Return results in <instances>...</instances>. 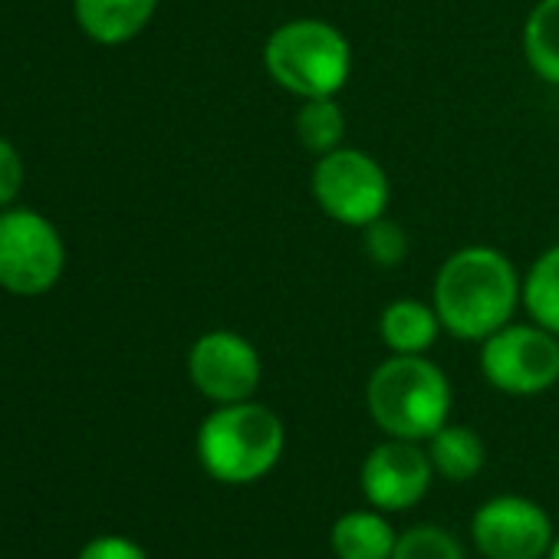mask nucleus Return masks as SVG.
I'll list each match as a JSON object with an SVG mask.
<instances>
[{"label": "nucleus", "mask_w": 559, "mask_h": 559, "mask_svg": "<svg viewBox=\"0 0 559 559\" xmlns=\"http://www.w3.org/2000/svg\"><path fill=\"white\" fill-rule=\"evenodd\" d=\"M63 270V243L57 230L34 211L0 214V287L37 297L57 284Z\"/></svg>", "instance_id": "7"}, {"label": "nucleus", "mask_w": 559, "mask_h": 559, "mask_svg": "<svg viewBox=\"0 0 559 559\" xmlns=\"http://www.w3.org/2000/svg\"><path fill=\"white\" fill-rule=\"evenodd\" d=\"M188 376L194 389L214 405H234L257 395L263 379V362L250 340L230 330H214L191 346Z\"/></svg>", "instance_id": "8"}, {"label": "nucleus", "mask_w": 559, "mask_h": 559, "mask_svg": "<svg viewBox=\"0 0 559 559\" xmlns=\"http://www.w3.org/2000/svg\"><path fill=\"white\" fill-rule=\"evenodd\" d=\"M297 135L304 142L307 152H313L317 158L340 148L343 135H346V112L340 109L336 96H323V99H304L300 112H297Z\"/></svg>", "instance_id": "17"}, {"label": "nucleus", "mask_w": 559, "mask_h": 559, "mask_svg": "<svg viewBox=\"0 0 559 559\" xmlns=\"http://www.w3.org/2000/svg\"><path fill=\"white\" fill-rule=\"evenodd\" d=\"M428 457L435 474H441L444 480H471L480 474L484 467V441L474 428L467 425H441L431 438H428Z\"/></svg>", "instance_id": "14"}, {"label": "nucleus", "mask_w": 559, "mask_h": 559, "mask_svg": "<svg viewBox=\"0 0 559 559\" xmlns=\"http://www.w3.org/2000/svg\"><path fill=\"white\" fill-rule=\"evenodd\" d=\"M431 294V307L444 333L484 343L513 320L523 304V280L507 253L474 243L454 250L441 263Z\"/></svg>", "instance_id": "1"}, {"label": "nucleus", "mask_w": 559, "mask_h": 559, "mask_svg": "<svg viewBox=\"0 0 559 559\" xmlns=\"http://www.w3.org/2000/svg\"><path fill=\"white\" fill-rule=\"evenodd\" d=\"M287 428L260 402L217 405L198 428V461L221 484H253L284 457Z\"/></svg>", "instance_id": "2"}, {"label": "nucleus", "mask_w": 559, "mask_h": 559, "mask_svg": "<svg viewBox=\"0 0 559 559\" xmlns=\"http://www.w3.org/2000/svg\"><path fill=\"white\" fill-rule=\"evenodd\" d=\"M441 333V320L425 300H395L379 317V336L395 356H425Z\"/></svg>", "instance_id": "11"}, {"label": "nucleus", "mask_w": 559, "mask_h": 559, "mask_svg": "<svg viewBox=\"0 0 559 559\" xmlns=\"http://www.w3.org/2000/svg\"><path fill=\"white\" fill-rule=\"evenodd\" d=\"M263 70L297 99L340 96L353 73V47L346 34L326 21H287L263 44Z\"/></svg>", "instance_id": "4"}, {"label": "nucleus", "mask_w": 559, "mask_h": 559, "mask_svg": "<svg viewBox=\"0 0 559 559\" xmlns=\"http://www.w3.org/2000/svg\"><path fill=\"white\" fill-rule=\"evenodd\" d=\"M523 57L530 70L559 86V0H539L523 24Z\"/></svg>", "instance_id": "15"}, {"label": "nucleus", "mask_w": 559, "mask_h": 559, "mask_svg": "<svg viewBox=\"0 0 559 559\" xmlns=\"http://www.w3.org/2000/svg\"><path fill=\"white\" fill-rule=\"evenodd\" d=\"M24 181V168H21V155L11 142L0 139V204H11L21 191Z\"/></svg>", "instance_id": "21"}, {"label": "nucleus", "mask_w": 559, "mask_h": 559, "mask_svg": "<svg viewBox=\"0 0 559 559\" xmlns=\"http://www.w3.org/2000/svg\"><path fill=\"white\" fill-rule=\"evenodd\" d=\"M310 191L326 217L359 230L379 221L392 201L385 168L369 152L349 145H340L317 158Z\"/></svg>", "instance_id": "5"}, {"label": "nucleus", "mask_w": 559, "mask_h": 559, "mask_svg": "<svg viewBox=\"0 0 559 559\" xmlns=\"http://www.w3.org/2000/svg\"><path fill=\"white\" fill-rule=\"evenodd\" d=\"M471 539L487 559H543L552 546V520L539 503L507 493L474 513Z\"/></svg>", "instance_id": "9"}, {"label": "nucleus", "mask_w": 559, "mask_h": 559, "mask_svg": "<svg viewBox=\"0 0 559 559\" xmlns=\"http://www.w3.org/2000/svg\"><path fill=\"white\" fill-rule=\"evenodd\" d=\"M523 310L559 336V243L543 250L523 276Z\"/></svg>", "instance_id": "16"}, {"label": "nucleus", "mask_w": 559, "mask_h": 559, "mask_svg": "<svg viewBox=\"0 0 559 559\" xmlns=\"http://www.w3.org/2000/svg\"><path fill=\"white\" fill-rule=\"evenodd\" d=\"M76 559H148V552H145L135 539L109 533V536L90 539V543L80 549Z\"/></svg>", "instance_id": "20"}, {"label": "nucleus", "mask_w": 559, "mask_h": 559, "mask_svg": "<svg viewBox=\"0 0 559 559\" xmlns=\"http://www.w3.org/2000/svg\"><path fill=\"white\" fill-rule=\"evenodd\" d=\"M395 543H399L395 526L376 507L343 513L330 533V546L336 559H392Z\"/></svg>", "instance_id": "12"}, {"label": "nucleus", "mask_w": 559, "mask_h": 559, "mask_svg": "<svg viewBox=\"0 0 559 559\" xmlns=\"http://www.w3.org/2000/svg\"><path fill=\"white\" fill-rule=\"evenodd\" d=\"M546 559H559V539H556V543L549 546V552H546Z\"/></svg>", "instance_id": "22"}, {"label": "nucleus", "mask_w": 559, "mask_h": 559, "mask_svg": "<svg viewBox=\"0 0 559 559\" xmlns=\"http://www.w3.org/2000/svg\"><path fill=\"white\" fill-rule=\"evenodd\" d=\"M158 0H76L80 27L99 44H126L145 31Z\"/></svg>", "instance_id": "13"}, {"label": "nucleus", "mask_w": 559, "mask_h": 559, "mask_svg": "<svg viewBox=\"0 0 559 559\" xmlns=\"http://www.w3.org/2000/svg\"><path fill=\"white\" fill-rule=\"evenodd\" d=\"M366 408L389 438L428 441L451 415V382L428 356L385 359L366 385Z\"/></svg>", "instance_id": "3"}, {"label": "nucleus", "mask_w": 559, "mask_h": 559, "mask_svg": "<svg viewBox=\"0 0 559 559\" xmlns=\"http://www.w3.org/2000/svg\"><path fill=\"white\" fill-rule=\"evenodd\" d=\"M431 477L435 467L428 451L418 441L405 438H389L376 444L359 471L362 497L382 513H399L421 503L431 487Z\"/></svg>", "instance_id": "10"}, {"label": "nucleus", "mask_w": 559, "mask_h": 559, "mask_svg": "<svg viewBox=\"0 0 559 559\" xmlns=\"http://www.w3.org/2000/svg\"><path fill=\"white\" fill-rule=\"evenodd\" d=\"M392 559H464V549L441 526H412L399 536Z\"/></svg>", "instance_id": "18"}, {"label": "nucleus", "mask_w": 559, "mask_h": 559, "mask_svg": "<svg viewBox=\"0 0 559 559\" xmlns=\"http://www.w3.org/2000/svg\"><path fill=\"white\" fill-rule=\"evenodd\" d=\"M480 372L503 395H539L559 382V336L539 323H507L480 343Z\"/></svg>", "instance_id": "6"}, {"label": "nucleus", "mask_w": 559, "mask_h": 559, "mask_svg": "<svg viewBox=\"0 0 559 559\" xmlns=\"http://www.w3.org/2000/svg\"><path fill=\"white\" fill-rule=\"evenodd\" d=\"M362 250L382 270L399 266L408 257V234H405L402 224H395L392 217L382 214L379 221H372L369 227H362Z\"/></svg>", "instance_id": "19"}]
</instances>
